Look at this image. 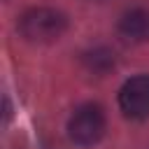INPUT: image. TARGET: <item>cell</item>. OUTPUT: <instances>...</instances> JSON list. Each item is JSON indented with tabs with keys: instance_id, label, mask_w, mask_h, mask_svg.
<instances>
[{
	"instance_id": "6da1fadb",
	"label": "cell",
	"mask_w": 149,
	"mask_h": 149,
	"mask_svg": "<svg viewBox=\"0 0 149 149\" xmlns=\"http://www.w3.org/2000/svg\"><path fill=\"white\" fill-rule=\"evenodd\" d=\"M68 28L63 12L51 7H33L19 19V30L28 42H54Z\"/></svg>"
},
{
	"instance_id": "7a4b0ae2",
	"label": "cell",
	"mask_w": 149,
	"mask_h": 149,
	"mask_svg": "<svg viewBox=\"0 0 149 149\" xmlns=\"http://www.w3.org/2000/svg\"><path fill=\"white\" fill-rule=\"evenodd\" d=\"M105 126L107 121H105L102 107L98 102H84L72 112L68 121V135L74 144L91 147L105 135Z\"/></svg>"
},
{
	"instance_id": "3957f363",
	"label": "cell",
	"mask_w": 149,
	"mask_h": 149,
	"mask_svg": "<svg viewBox=\"0 0 149 149\" xmlns=\"http://www.w3.org/2000/svg\"><path fill=\"white\" fill-rule=\"evenodd\" d=\"M119 107L128 119L149 116V74L130 77L119 91Z\"/></svg>"
},
{
	"instance_id": "277c9868",
	"label": "cell",
	"mask_w": 149,
	"mask_h": 149,
	"mask_svg": "<svg viewBox=\"0 0 149 149\" xmlns=\"http://www.w3.org/2000/svg\"><path fill=\"white\" fill-rule=\"evenodd\" d=\"M119 33L130 42L149 40V9L135 7V9L126 12L119 21Z\"/></svg>"
}]
</instances>
